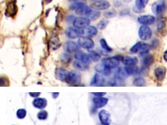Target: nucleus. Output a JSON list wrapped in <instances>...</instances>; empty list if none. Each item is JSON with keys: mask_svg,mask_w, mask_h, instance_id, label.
Masks as SVG:
<instances>
[{"mask_svg": "<svg viewBox=\"0 0 167 125\" xmlns=\"http://www.w3.org/2000/svg\"><path fill=\"white\" fill-rule=\"evenodd\" d=\"M70 9L74 10L75 13L78 15L85 16L86 17H87L92 11L90 7L83 2H76L72 3L70 6Z\"/></svg>", "mask_w": 167, "mask_h": 125, "instance_id": "f257e3e1", "label": "nucleus"}, {"mask_svg": "<svg viewBox=\"0 0 167 125\" xmlns=\"http://www.w3.org/2000/svg\"><path fill=\"white\" fill-rule=\"evenodd\" d=\"M153 13L156 15H161L166 10V3L164 0H158L155 2L152 7Z\"/></svg>", "mask_w": 167, "mask_h": 125, "instance_id": "f03ea898", "label": "nucleus"}, {"mask_svg": "<svg viewBox=\"0 0 167 125\" xmlns=\"http://www.w3.org/2000/svg\"><path fill=\"white\" fill-rule=\"evenodd\" d=\"M81 76L76 71H69L65 80V82L70 85H75L80 82Z\"/></svg>", "mask_w": 167, "mask_h": 125, "instance_id": "7ed1b4c3", "label": "nucleus"}, {"mask_svg": "<svg viewBox=\"0 0 167 125\" xmlns=\"http://www.w3.org/2000/svg\"><path fill=\"white\" fill-rule=\"evenodd\" d=\"M140 38L144 41L150 39L152 36V31L148 26L143 25L140 27L138 31Z\"/></svg>", "mask_w": 167, "mask_h": 125, "instance_id": "20e7f679", "label": "nucleus"}, {"mask_svg": "<svg viewBox=\"0 0 167 125\" xmlns=\"http://www.w3.org/2000/svg\"><path fill=\"white\" fill-rule=\"evenodd\" d=\"M90 23V20L86 17H77L74 20V26L78 29H83L89 26Z\"/></svg>", "mask_w": 167, "mask_h": 125, "instance_id": "39448f33", "label": "nucleus"}, {"mask_svg": "<svg viewBox=\"0 0 167 125\" xmlns=\"http://www.w3.org/2000/svg\"><path fill=\"white\" fill-rule=\"evenodd\" d=\"M78 45L84 49L90 50L94 47V42L90 38L80 37L78 41Z\"/></svg>", "mask_w": 167, "mask_h": 125, "instance_id": "423d86ee", "label": "nucleus"}, {"mask_svg": "<svg viewBox=\"0 0 167 125\" xmlns=\"http://www.w3.org/2000/svg\"><path fill=\"white\" fill-rule=\"evenodd\" d=\"M120 61L115 56L104 58L102 60V63L110 68H117L119 64Z\"/></svg>", "mask_w": 167, "mask_h": 125, "instance_id": "0eeeda50", "label": "nucleus"}, {"mask_svg": "<svg viewBox=\"0 0 167 125\" xmlns=\"http://www.w3.org/2000/svg\"><path fill=\"white\" fill-rule=\"evenodd\" d=\"M90 6L97 10H105L110 7V5L109 2L105 0H97L93 2Z\"/></svg>", "mask_w": 167, "mask_h": 125, "instance_id": "6e6552de", "label": "nucleus"}, {"mask_svg": "<svg viewBox=\"0 0 167 125\" xmlns=\"http://www.w3.org/2000/svg\"><path fill=\"white\" fill-rule=\"evenodd\" d=\"M17 7L14 1L8 3L5 10V15L7 17H13L17 13Z\"/></svg>", "mask_w": 167, "mask_h": 125, "instance_id": "1a4fd4ad", "label": "nucleus"}, {"mask_svg": "<svg viewBox=\"0 0 167 125\" xmlns=\"http://www.w3.org/2000/svg\"><path fill=\"white\" fill-rule=\"evenodd\" d=\"M97 33V28L93 26H89L85 28L82 29V36L83 37L91 38L95 36Z\"/></svg>", "mask_w": 167, "mask_h": 125, "instance_id": "9d476101", "label": "nucleus"}, {"mask_svg": "<svg viewBox=\"0 0 167 125\" xmlns=\"http://www.w3.org/2000/svg\"><path fill=\"white\" fill-rule=\"evenodd\" d=\"M99 118L102 125H109L111 123L110 114L105 110H103L99 112Z\"/></svg>", "mask_w": 167, "mask_h": 125, "instance_id": "9b49d317", "label": "nucleus"}, {"mask_svg": "<svg viewBox=\"0 0 167 125\" xmlns=\"http://www.w3.org/2000/svg\"><path fill=\"white\" fill-rule=\"evenodd\" d=\"M155 21V18L152 15H143L140 16L138 18V21L139 24L143 25H152Z\"/></svg>", "mask_w": 167, "mask_h": 125, "instance_id": "f8f14e48", "label": "nucleus"}, {"mask_svg": "<svg viewBox=\"0 0 167 125\" xmlns=\"http://www.w3.org/2000/svg\"><path fill=\"white\" fill-rule=\"evenodd\" d=\"M65 34L68 38L75 39L82 36V30L74 27H69L66 30Z\"/></svg>", "mask_w": 167, "mask_h": 125, "instance_id": "ddd939ff", "label": "nucleus"}, {"mask_svg": "<svg viewBox=\"0 0 167 125\" xmlns=\"http://www.w3.org/2000/svg\"><path fill=\"white\" fill-rule=\"evenodd\" d=\"M75 58L76 60L85 63L87 64H90L91 63V59L90 56L80 51H78L75 54Z\"/></svg>", "mask_w": 167, "mask_h": 125, "instance_id": "4468645a", "label": "nucleus"}, {"mask_svg": "<svg viewBox=\"0 0 167 125\" xmlns=\"http://www.w3.org/2000/svg\"><path fill=\"white\" fill-rule=\"evenodd\" d=\"M32 105L37 109L43 110L46 107L48 101L45 98H35L32 102Z\"/></svg>", "mask_w": 167, "mask_h": 125, "instance_id": "2eb2a0df", "label": "nucleus"}, {"mask_svg": "<svg viewBox=\"0 0 167 125\" xmlns=\"http://www.w3.org/2000/svg\"><path fill=\"white\" fill-rule=\"evenodd\" d=\"M104 78L101 75L96 74L91 81L90 85L93 86H103L104 85Z\"/></svg>", "mask_w": 167, "mask_h": 125, "instance_id": "dca6fc26", "label": "nucleus"}, {"mask_svg": "<svg viewBox=\"0 0 167 125\" xmlns=\"http://www.w3.org/2000/svg\"><path fill=\"white\" fill-rule=\"evenodd\" d=\"M64 49L69 53H76L80 51L79 45L73 41L67 42L65 45Z\"/></svg>", "mask_w": 167, "mask_h": 125, "instance_id": "f3484780", "label": "nucleus"}, {"mask_svg": "<svg viewBox=\"0 0 167 125\" xmlns=\"http://www.w3.org/2000/svg\"><path fill=\"white\" fill-rule=\"evenodd\" d=\"M68 71L62 68H57L55 71V76L56 79L62 82H65L66 77L68 73Z\"/></svg>", "mask_w": 167, "mask_h": 125, "instance_id": "a211bd4d", "label": "nucleus"}, {"mask_svg": "<svg viewBox=\"0 0 167 125\" xmlns=\"http://www.w3.org/2000/svg\"><path fill=\"white\" fill-rule=\"evenodd\" d=\"M154 74H155L156 78L159 81H163L166 75V68L163 66H159L156 67L154 70Z\"/></svg>", "mask_w": 167, "mask_h": 125, "instance_id": "6ab92c4d", "label": "nucleus"}, {"mask_svg": "<svg viewBox=\"0 0 167 125\" xmlns=\"http://www.w3.org/2000/svg\"><path fill=\"white\" fill-rule=\"evenodd\" d=\"M93 101L96 108L99 109L105 106L107 104L109 100L107 98L103 97H96L93 99Z\"/></svg>", "mask_w": 167, "mask_h": 125, "instance_id": "aec40b11", "label": "nucleus"}, {"mask_svg": "<svg viewBox=\"0 0 167 125\" xmlns=\"http://www.w3.org/2000/svg\"><path fill=\"white\" fill-rule=\"evenodd\" d=\"M128 75L127 74L125 68L123 67H119L115 72L114 76L117 79L119 80H123L127 77Z\"/></svg>", "mask_w": 167, "mask_h": 125, "instance_id": "412c9836", "label": "nucleus"}, {"mask_svg": "<svg viewBox=\"0 0 167 125\" xmlns=\"http://www.w3.org/2000/svg\"><path fill=\"white\" fill-rule=\"evenodd\" d=\"M89 64H87L85 63H83L82 61H80L76 60L73 63V66L76 69L79 71H82L88 70L89 68Z\"/></svg>", "mask_w": 167, "mask_h": 125, "instance_id": "4be33fe9", "label": "nucleus"}, {"mask_svg": "<svg viewBox=\"0 0 167 125\" xmlns=\"http://www.w3.org/2000/svg\"><path fill=\"white\" fill-rule=\"evenodd\" d=\"M124 68L128 75H135L139 71V68L136 64L125 66Z\"/></svg>", "mask_w": 167, "mask_h": 125, "instance_id": "5701e85b", "label": "nucleus"}, {"mask_svg": "<svg viewBox=\"0 0 167 125\" xmlns=\"http://www.w3.org/2000/svg\"><path fill=\"white\" fill-rule=\"evenodd\" d=\"M122 62L125 66L136 64L138 63V59L135 57L127 56L124 57V59L122 61Z\"/></svg>", "mask_w": 167, "mask_h": 125, "instance_id": "b1692460", "label": "nucleus"}, {"mask_svg": "<svg viewBox=\"0 0 167 125\" xmlns=\"http://www.w3.org/2000/svg\"><path fill=\"white\" fill-rule=\"evenodd\" d=\"M154 61L153 56L151 55L146 56L142 60V66L144 68H147L149 67L153 63Z\"/></svg>", "mask_w": 167, "mask_h": 125, "instance_id": "393cba45", "label": "nucleus"}, {"mask_svg": "<svg viewBox=\"0 0 167 125\" xmlns=\"http://www.w3.org/2000/svg\"><path fill=\"white\" fill-rule=\"evenodd\" d=\"M148 2L149 0H135V7L140 11L145 7Z\"/></svg>", "mask_w": 167, "mask_h": 125, "instance_id": "a878e982", "label": "nucleus"}, {"mask_svg": "<svg viewBox=\"0 0 167 125\" xmlns=\"http://www.w3.org/2000/svg\"><path fill=\"white\" fill-rule=\"evenodd\" d=\"M89 56H90L91 60L94 62L99 61L101 58L100 55L94 50H91L89 51Z\"/></svg>", "mask_w": 167, "mask_h": 125, "instance_id": "bb28decb", "label": "nucleus"}, {"mask_svg": "<svg viewBox=\"0 0 167 125\" xmlns=\"http://www.w3.org/2000/svg\"><path fill=\"white\" fill-rule=\"evenodd\" d=\"M150 49V47L148 44L143 43L140 50L139 52V55L141 56H144L146 55L148 53Z\"/></svg>", "mask_w": 167, "mask_h": 125, "instance_id": "cd10ccee", "label": "nucleus"}, {"mask_svg": "<svg viewBox=\"0 0 167 125\" xmlns=\"http://www.w3.org/2000/svg\"><path fill=\"white\" fill-rule=\"evenodd\" d=\"M143 42H138L134 45H133L130 49V51L133 53H137L139 52L140 50Z\"/></svg>", "mask_w": 167, "mask_h": 125, "instance_id": "c85d7f7f", "label": "nucleus"}, {"mask_svg": "<svg viewBox=\"0 0 167 125\" xmlns=\"http://www.w3.org/2000/svg\"><path fill=\"white\" fill-rule=\"evenodd\" d=\"M100 16V13L97 11H94L92 10L91 13H89V14L87 16V18L91 21H94L97 20Z\"/></svg>", "mask_w": 167, "mask_h": 125, "instance_id": "c756f323", "label": "nucleus"}, {"mask_svg": "<svg viewBox=\"0 0 167 125\" xmlns=\"http://www.w3.org/2000/svg\"><path fill=\"white\" fill-rule=\"evenodd\" d=\"M133 84L136 86L142 87L145 85V81L142 77H138L134 80Z\"/></svg>", "mask_w": 167, "mask_h": 125, "instance_id": "7c9ffc66", "label": "nucleus"}, {"mask_svg": "<svg viewBox=\"0 0 167 125\" xmlns=\"http://www.w3.org/2000/svg\"><path fill=\"white\" fill-rule=\"evenodd\" d=\"M100 45H101V47L104 49V50H105L107 52H111L113 51V49L108 45V44L106 41V40L104 38H101L100 41Z\"/></svg>", "mask_w": 167, "mask_h": 125, "instance_id": "2f4dec72", "label": "nucleus"}, {"mask_svg": "<svg viewBox=\"0 0 167 125\" xmlns=\"http://www.w3.org/2000/svg\"><path fill=\"white\" fill-rule=\"evenodd\" d=\"M48 112L45 110H42L38 112L37 114V117L40 120H45L48 118Z\"/></svg>", "mask_w": 167, "mask_h": 125, "instance_id": "473e14b6", "label": "nucleus"}, {"mask_svg": "<svg viewBox=\"0 0 167 125\" xmlns=\"http://www.w3.org/2000/svg\"><path fill=\"white\" fill-rule=\"evenodd\" d=\"M72 60V56L68 53H63L61 56V61L63 63H70Z\"/></svg>", "mask_w": 167, "mask_h": 125, "instance_id": "72a5a7b5", "label": "nucleus"}, {"mask_svg": "<svg viewBox=\"0 0 167 125\" xmlns=\"http://www.w3.org/2000/svg\"><path fill=\"white\" fill-rule=\"evenodd\" d=\"M27 112L25 109H19L16 113V115L18 118L19 119H24L26 116Z\"/></svg>", "mask_w": 167, "mask_h": 125, "instance_id": "f704fd0d", "label": "nucleus"}, {"mask_svg": "<svg viewBox=\"0 0 167 125\" xmlns=\"http://www.w3.org/2000/svg\"><path fill=\"white\" fill-rule=\"evenodd\" d=\"M117 13L115 10H110L104 13V16L106 18H112L117 16Z\"/></svg>", "mask_w": 167, "mask_h": 125, "instance_id": "c9c22d12", "label": "nucleus"}, {"mask_svg": "<svg viewBox=\"0 0 167 125\" xmlns=\"http://www.w3.org/2000/svg\"><path fill=\"white\" fill-rule=\"evenodd\" d=\"M108 24H109V21L105 20H101L97 24V28L99 30H104V29H105L106 28V27L107 26Z\"/></svg>", "mask_w": 167, "mask_h": 125, "instance_id": "e433bc0d", "label": "nucleus"}, {"mask_svg": "<svg viewBox=\"0 0 167 125\" xmlns=\"http://www.w3.org/2000/svg\"><path fill=\"white\" fill-rule=\"evenodd\" d=\"M0 85L1 86H9L10 85V81L9 79L6 77H1Z\"/></svg>", "mask_w": 167, "mask_h": 125, "instance_id": "4c0bfd02", "label": "nucleus"}, {"mask_svg": "<svg viewBox=\"0 0 167 125\" xmlns=\"http://www.w3.org/2000/svg\"><path fill=\"white\" fill-rule=\"evenodd\" d=\"M104 68H105V66L103 63L97 64L96 65L95 67L96 71L99 73H103Z\"/></svg>", "mask_w": 167, "mask_h": 125, "instance_id": "58836bf2", "label": "nucleus"}, {"mask_svg": "<svg viewBox=\"0 0 167 125\" xmlns=\"http://www.w3.org/2000/svg\"><path fill=\"white\" fill-rule=\"evenodd\" d=\"M111 68L105 66V68H104V71H103V72L102 74L104 75V76H109V75L111 74Z\"/></svg>", "mask_w": 167, "mask_h": 125, "instance_id": "ea45409f", "label": "nucleus"}, {"mask_svg": "<svg viewBox=\"0 0 167 125\" xmlns=\"http://www.w3.org/2000/svg\"><path fill=\"white\" fill-rule=\"evenodd\" d=\"M91 94L94 95L96 97H103L105 96L107 93L106 92H91Z\"/></svg>", "mask_w": 167, "mask_h": 125, "instance_id": "a19ab883", "label": "nucleus"}, {"mask_svg": "<svg viewBox=\"0 0 167 125\" xmlns=\"http://www.w3.org/2000/svg\"><path fill=\"white\" fill-rule=\"evenodd\" d=\"M29 95H30L31 97H32L34 98H37V97H38L41 95V93L40 92H29Z\"/></svg>", "mask_w": 167, "mask_h": 125, "instance_id": "79ce46f5", "label": "nucleus"}, {"mask_svg": "<svg viewBox=\"0 0 167 125\" xmlns=\"http://www.w3.org/2000/svg\"><path fill=\"white\" fill-rule=\"evenodd\" d=\"M52 97L54 99H55L59 97L60 93L59 92H53V93H52Z\"/></svg>", "mask_w": 167, "mask_h": 125, "instance_id": "37998d69", "label": "nucleus"}, {"mask_svg": "<svg viewBox=\"0 0 167 125\" xmlns=\"http://www.w3.org/2000/svg\"><path fill=\"white\" fill-rule=\"evenodd\" d=\"M164 56V59L165 61L167 62V50L164 52V56Z\"/></svg>", "mask_w": 167, "mask_h": 125, "instance_id": "c03bdc74", "label": "nucleus"}, {"mask_svg": "<svg viewBox=\"0 0 167 125\" xmlns=\"http://www.w3.org/2000/svg\"><path fill=\"white\" fill-rule=\"evenodd\" d=\"M44 1H45V2L46 3H50L52 0H44Z\"/></svg>", "mask_w": 167, "mask_h": 125, "instance_id": "a18cd8bd", "label": "nucleus"}]
</instances>
